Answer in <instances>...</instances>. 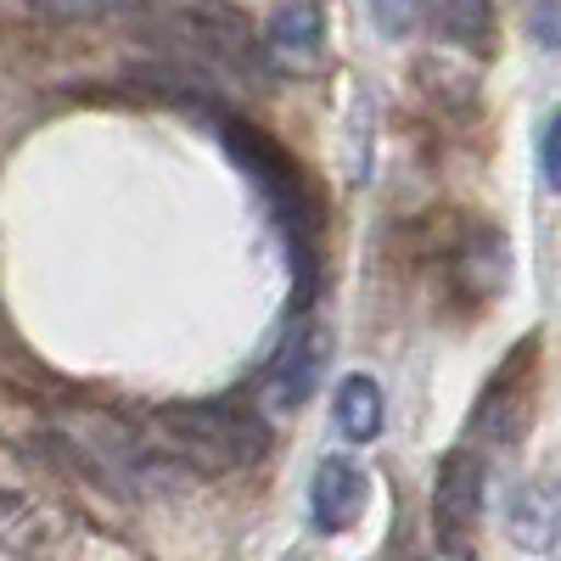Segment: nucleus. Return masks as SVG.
<instances>
[{"label":"nucleus","instance_id":"obj_1","mask_svg":"<svg viewBox=\"0 0 561 561\" xmlns=\"http://www.w3.org/2000/svg\"><path fill=\"white\" fill-rule=\"evenodd\" d=\"M158 433L169 444V455H180L197 472H242V466H259L270 455V421L248 404H169L158 415Z\"/></svg>","mask_w":561,"mask_h":561},{"label":"nucleus","instance_id":"obj_2","mask_svg":"<svg viewBox=\"0 0 561 561\" xmlns=\"http://www.w3.org/2000/svg\"><path fill=\"white\" fill-rule=\"evenodd\" d=\"M147 39L197 68H225V73L264 68V34H253V23L225 0H180V7L152 12Z\"/></svg>","mask_w":561,"mask_h":561},{"label":"nucleus","instance_id":"obj_3","mask_svg":"<svg viewBox=\"0 0 561 561\" xmlns=\"http://www.w3.org/2000/svg\"><path fill=\"white\" fill-rule=\"evenodd\" d=\"M225 140H230V158L259 180V192L275 208V219L287 225V237L293 242H314V203H309V185L293 169V158L280 152L275 140H264L259 129H242V124H230Z\"/></svg>","mask_w":561,"mask_h":561},{"label":"nucleus","instance_id":"obj_4","mask_svg":"<svg viewBox=\"0 0 561 561\" xmlns=\"http://www.w3.org/2000/svg\"><path fill=\"white\" fill-rule=\"evenodd\" d=\"M489 489V460L478 449H449L433 483V545H472Z\"/></svg>","mask_w":561,"mask_h":561},{"label":"nucleus","instance_id":"obj_5","mask_svg":"<svg viewBox=\"0 0 561 561\" xmlns=\"http://www.w3.org/2000/svg\"><path fill=\"white\" fill-rule=\"evenodd\" d=\"M325 365H332V332H325L320 320H298L293 332L280 337L275 359L264 365V399H270V410H298L320 388Z\"/></svg>","mask_w":561,"mask_h":561},{"label":"nucleus","instance_id":"obj_6","mask_svg":"<svg viewBox=\"0 0 561 561\" xmlns=\"http://www.w3.org/2000/svg\"><path fill=\"white\" fill-rule=\"evenodd\" d=\"M325 57V12L320 0H287L264 23V62L275 73H314Z\"/></svg>","mask_w":561,"mask_h":561},{"label":"nucleus","instance_id":"obj_7","mask_svg":"<svg viewBox=\"0 0 561 561\" xmlns=\"http://www.w3.org/2000/svg\"><path fill=\"white\" fill-rule=\"evenodd\" d=\"M365 505H370V478H365V466L348 460V455H332V460H320V472L309 483V517L320 534H348L359 517H365Z\"/></svg>","mask_w":561,"mask_h":561},{"label":"nucleus","instance_id":"obj_8","mask_svg":"<svg viewBox=\"0 0 561 561\" xmlns=\"http://www.w3.org/2000/svg\"><path fill=\"white\" fill-rule=\"evenodd\" d=\"M505 534L528 556H550L561 545V478H528L523 489H511Z\"/></svg>","mask_w":561,"mask_h":561},{"label":"nucleus","instance_id":"obj_9","mask_svg":"<svg viewBox=\"0 0 561 561\" xmlns=\"http://www.w3.org/2000/svg\"><path fill=\"white\" fill-rule=\"evenodd\" d=\"M534 359V343H523V354H511L505 365H500V377L483 388V399H478V410H472V433L478 438H489V444H511L523 433V377H528V365Z\"/></svg>","mask_w":561,"mask_h":561},{"label":"nucleus","instance_id":"obj_10","mask_svg":"<svg viewBox=\"0 0 561 561\" xmlns=\"http://www.w3.org/2000/svg\"><path fill=\"white\" fill-rule=\"evenodd\" d=\"M427 28L460 51H494V0H427Z\"/></svg>","mask_w":561,"mask_h":561},{"label":"nucleus","instance_id":"obj_11","mask_svg":"<svg viewBox=\"0 0 561 561\" xmlns=\"http://www.w3.org/2000/svg\"><path fill=\"white\" fill-rule=\"evenodd\" d=\"M332 421H337V433H343L348 444L382 438V427H388L382 382H377V377H343V382H337V410H332Z\"/></svg>","mask_w":561,"mask_h":561},{"label":"nucleus","instance_id":"obj_12","mask_svg":"<svg viewBox=\"0 0 561 561\" xmlns=\"http://www.w3.org/2000/svg\"><path fill=\"white\" fill-rule=\"evenodd\" d=\"M455 280L466 293H483V298H494L500 287H505V242L494 237V230H472V237L460 242V253H455Z\"/></svg>","mask_w":561,"mask_h":561},{"label":"nucleus","instance_id":"obj_13","mask_svg":"<svg viewBox=\"0 0 561 561\" xmlns=\"http://www.w3.org/2000/svg\"><path fill=\"white\" fill-rule=\"evenodd\" d=\"M39 18L51 23H96V18H118V12H140L158 7V0H28Z\"/></svg>","mask_w":561,"mask_h":561},{"label":"nucleus","instance_id":"obj_14","mask_svg":"<svg viewBox=\"0 0 561 561\" xmlns=\"http://www.w3.org/2000/svg\"><path fill=\"white\" fill-rule=\"evenodd\" d=\"M421 7H427V0H370V23H377L388 39H404L415 28Z\"/></svg>","mask_w":561,"mask_h":561},{"label":"nucleus","instance_id":"obj_15","mask_svg":"<svg viewBox=\"0 0 561 561\" xmlns=\"http://www.w3.org/2000/svg\"><path fill=\"white\" fill-rule=\"evenodd\" d=\"M539 174H545V185L561 197V107L545 118V135H539Z\"/></svg>","mask_w":561,"mask_h":561},{"label":"nucleus","instance_id":"obj_16","mask_svg":"<svg viewBox=\"0 0 561 561\" xmlns=\"http://www.w3.org/2000/svg\"><path fill=\"white\" fill-rule=\"evenodd\" d=\"M534 39L561 57V0H539L534 7Z\"/></svg>","mask_w":561,"mask_h":561},{"label":"nucleus","instance_id":"obj_17","mask_svg":"<svg viewBox=\"0 0 561 561\" xmlns=\"http://www.w3.org/2000/svg\"><path fill=\"white\" fill-rule=\"evenodd\" d=\"M427 561H478V550L472 545H433Z\"/></svg>","mask_w":561,"mask_h":561},{"label":"nucleus","instance_id":"obj_18","mask_svg":"<svg viewBox=\"0 0 561 561\" xmlns=\"http://www.w3.org/2000/svg\"><path fill=\"white\" fill-rule=\"evenodd\" d=\"M293 561H304V556H293Z\"/></svg>","mask_w":561,"mask_h":561}]
</instances>
